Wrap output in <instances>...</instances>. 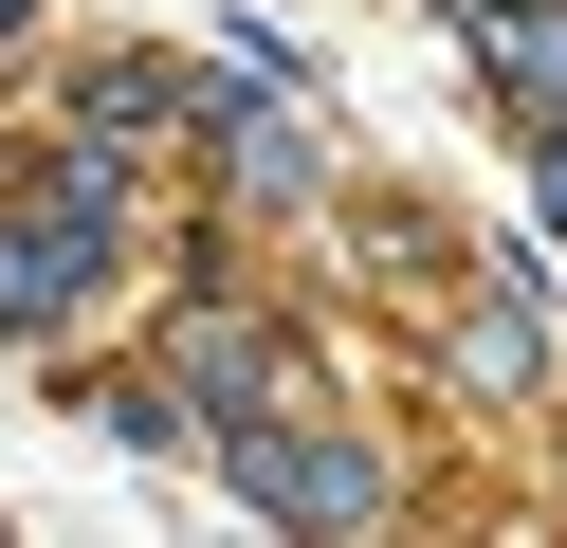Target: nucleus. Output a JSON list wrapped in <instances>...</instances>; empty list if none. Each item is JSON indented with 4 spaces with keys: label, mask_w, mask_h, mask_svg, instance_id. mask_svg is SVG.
Masks as SVG:
<instances>
[{
    "label": "nucleus",
    "mask_w": 567,
    "mask_h": 548,
    "mask_svg": "<svg viewBox=\"0 0 567 548\" xmlns=\"http://www.w3.org/2000/svg\"><path fill=\"white\" fill-rule=\"evenodd\" d=\"M111 292V219L74 201V183H38V201H0V348H55V329Z\"/></svg>",
    "instance_id": "1"
},
{
    "label": "nucleus",
    "mask_w": 567,
    "mask_h": 548,
    "mask_svg": "<svg viewBox=\"0 0 567 548\" xmlns=\"http://www.w3.org/2000/svg\"><path fill=\"white\" fill-rule=\"evenodd\" d=\"M440 365H457L476 402H530V365H549V348H530V292H476V311L440 329Z\"/></svg>",
    "instance_id": "2"
},
{
    "label": "nucleus",
    "mask_w": 567,
    "mask_h": 548,
    "mask_svg": "<svg viewBox=\"0 0 567 548\" xmlns=\"http://www.w3.org/2000/svg\"><path fill=\"white\" fill-rule=\"evenodd\" d=\"M92 421H111L128 457H202V438H220V421H202L184 384H92Z\"/></svg>",
    "instance_id": "3"
},
{
    "label": "nucleus",
    "mask_w": 567,
    "mask_h": 548,
    "mask_svg": "<svg viewBox=\"0 0 567 548\" xmlns=\"http://www.w3.org/2000/svg\"><path fill=\"white\" fill-rule=\"evenodd\" d=\"M311 165H330V146H311L293 110H238V183H257V201H311Z\"/></svg>",
    "instance_id": "4"
},
{
    "label": "nucleus",
    "mask_w": 567,
    "mask_h": 548,
    "mask_svg": "<svg viewBox=\"0 0 567 548\" xmlns=\"http://www.w3.org/2000/svg\"><path fill=\"white\" fill-rule=\"evenodd\" d=\"M549 219H567V128H549Z\"/></svg>",
    "instance_id": "5"
},
{
    "label": "nucleus",
    "mask_w": 567,
    "mask_h": 548,
    "mask_svg": "<svg viewBox=\"0 0 567 548\" xmlns=\"http://www.w3.org/2000/svg\"><path fill=\"white\" fill-rule=\"evenodd\" d=\"M19 19H38V0H0V37H19Z\"/></svg>",
    "instance_id": "6"
}]
</instances>
